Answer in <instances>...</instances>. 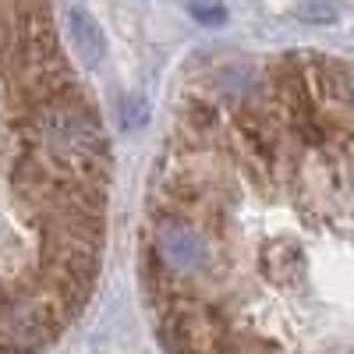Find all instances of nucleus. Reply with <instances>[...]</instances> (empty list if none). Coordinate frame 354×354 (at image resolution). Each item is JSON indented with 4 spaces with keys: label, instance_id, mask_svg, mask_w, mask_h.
Segmentation results:
<instances>
[{
    "label": "nucleus",
    "instance_id": "nucleus-2",
    "mask_svg": "<svg viewBox=\"0 0 354 354\" xmlns=\"http://www.w3.org/2000/svg\"><path fill=\"white\" fill-rule=\"evenodd\" d=\"M68 32H71V43L78 50V57L88 64V68H96L103 57H106V39H103V28L100 21L82 11V8H71L68 11Z\"/></svg>",
    "mask_w": 354,
    "mask_h": 354
},
{
    "label": "nucleus",
    "instance_id": "nucleus-1",
    "mask_svg": "<svg viewBox=\"0 0 354 354\" xmlns=\"http://www.w3.org/2000/svg\"><path fill=\"white\" fill-rule=\"evenodd\" d=\"M149 252L156 255V262L167 273H174L177 283H188L192 277L205 273V266H209V241L181 213H163L156 220Z\"/></svg>",
    "mask_w": 354,
    "mask_h": 354
}]
</instances>
